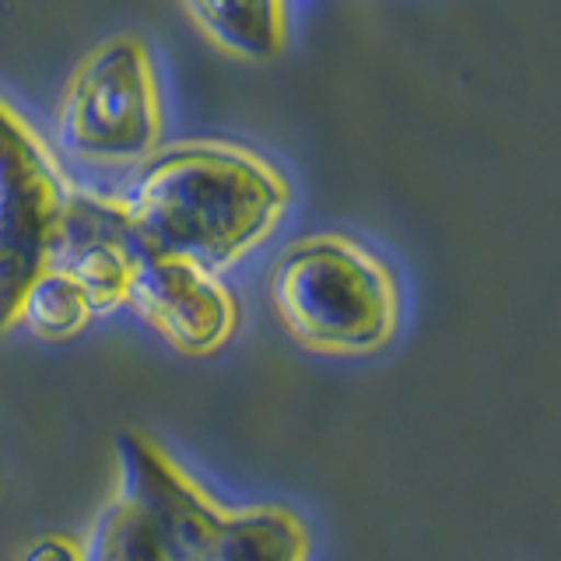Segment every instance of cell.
I'll return each mask as SVG.
<instances>
[{"label": "cell", "instance_id": "obj_6", "mask_svg": "<svg viewBox=\"0 0 561 561\" xmlns=\"http://www.w3.org/2000/svg\"><path fill=\"white\" fill-rule=\"evenodd\" d=\"M145 245L130 232L116 201L92 193H67L46 271L75 280L92 312H113L127 302L130 271Z\"/></svg>", "mask_w": 561, "mask_h": 561}, {"label": "cell", "instance_id": "obj_10", "mask_svg": "<svg viewBox=\"0 0 561 561\" xmlns=\"http://www.w3.org/2000/svg\"><path fill=\"white\" fill-rule=\"evenodd\" d=\"M81 561H175L162 530L137 505L116 499L95 519Z\"/></svg>", "mask_w": 561, "mask_h": 561}, {"label": "cell", "instance_id": "obj_5", "mask_svg": "<svg viewBox=\"0 0 561 561\" xmlns=\"http://www.w3.org/2000/svg\"><path fill=\"white\" fill-rule=\"evenodd\" d=\"M127 306L186 355L218 351L232 337L239 320L232 295L218 285L215 274L148 250L130 271Z\"/></svg>", "mask_w": 561, "mask_h": 561}, {"label": "cell", "instance_id": "obj_3", "mask_svg": "<svg viewBox=\"0 0 561 561\" xmlns=\"http://www.w3.org/2000/svg\"><path fill=\"white\" fill-rule=\"evenodd\" d=\"M57 134L95 162H140L154 151L162 113L148 46L137 35H116L88 53L64 92Z\"/></svg>", "mask_w": 561, "mask_h": 561}, {"label": "cell", "instance_id": "obj_8", "mask_svg": "<svg viewBox=\"0 0 561 561\" xmlns=\"http://www.w3.org/2000/svg\"><path fill=\"white\" fill-rule=\"evenodd\" d=\"M186 14L221 49L250 60H271L285 46L288 8L274 0L260 4H186Z\"/></svg>", "mask_w": 561, "mask_h": 561}, {"label": "cell", "instance_id": "obj_2", "mask_svg": "<svg viewBox=\"0 0 561 561\" xmlns=\"http://www.w3.org/2000/svg\"><path fill=\"white\" fill-rule=\"evenodd\" d=\"M271 302L295 341L320 351H373L397 323L393 277L341 236L288 245L271 271Z\"/></svg>", "mask_w": 561, "mask_h": 561}, {"label": "cell", "instance_id": "obj_4", "mask_svg": "<svg viewBox=\"0 0 561 561\" xmlns=\"http://www.w3.org/2000/svg\"><path fill=\"white\" fill-rule=\"evenodd\" d=\"M67 190L53 158L8 102H0V330L46 271Z\"/></svg>", "mask_w": 561, "mask_h": 561}, {"label": "cell", "instance_id": "obj_9", "mask_svg": "<svg viewBox=\"0 0 561 561\" xmlns=\"http://www.w3.org/2000/svg\"><path fill=\"white\" fill-rule=\"evenodd\" d=\"M306 526L285 508H250L225 516L210 561H306Z\"/></svg>", "mask_w": 561, "mask_h": 561}, {"label": "cell", "instance_id": "obj_7", "mask_svg": "<svg viewBox=\"0 0 561 561\" xmlns=\"http://www.w3.org/2000/svg\"><path fill=\"white\" fill-rule=\"evenodd\" d=\"M119 456V495L137 505L162 537L175 561H210L225 516L175 470L148 438L123 432L116 438Z\"/></svg>", "mask_w": 561, "mask_h": 561}, {"label": "cell", "instance_id": "obj_1", "mask_svg": "<svg viewBox=\"0 0 561 561\" xmlns=\"http://www.w3.org/2000/svg\"><path fill=\"white\" fill-rule=\"evenodd\" d=\"M116 204L148 253L215 274L271 236L288 186L250 151L190 145L151 158Z\"/></svg>", "mask_w": 561, "mask_h": 561}, {"label": "cell", "instance_id": "obj_12", "mask_svg": "<svg viewBox=\"0 0 561 561\" xmlns=\"http://www.w3.org/2000/svg\"><path fill=\"white\" fill-rule=\"evenodd\" d=\"M25 561H81V554L70 548L67 540L60 537H49V540H39L35 548H28Z\"/></svg>", "mask_w": 561, "mask_h": 561}, {"label": "cell", "instance_id": "obj_11", "mask_svg": "<svg viewBox=\"0 0 561 561\" xmlns=\"http://www.w3.org/2000/svg\"><path fill=\"white\" fill-rule=\"evenodd\" d=\"M88 316H92V309H88L78 285L57 271H43L35 277V285L25 291L22 306H18V320H25V327L46 341L75 337L88 323Z\"/></svg>", "mask_w": 561, "mask_h": 561}]
</instances>
